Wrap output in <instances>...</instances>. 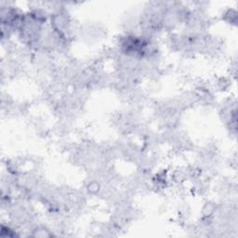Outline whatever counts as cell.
Masks as SVG:
<instances>
[{
	"label": "cell",
	"mask_w": 238,
	"mask_h": 238,
	"mask_svg": "<svg viewBox=\"0 0 238 238\" xmlns=\"http://www.w3.org/2000/svg\"><path fill=\"white\" fill-rule=\"evenodd\" d=\"M52 235L48 231H46V230H43V231H35L34 236H37V237H48L51 236Z\"/></svg>",
	"instance_id": "1"
}]
</instances>
